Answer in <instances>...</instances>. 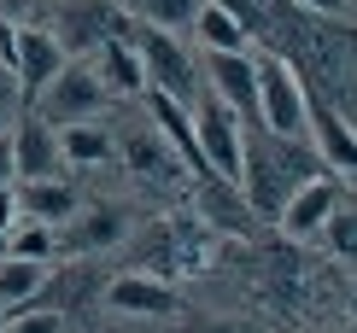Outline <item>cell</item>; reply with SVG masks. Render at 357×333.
<instances>
[{
    "instance_id": "10",
    "label": "cell",
    "mask_w": 357,
    "mask_h": 333,
    "mask_svg": "<svg viewBox=\"0 0 357 333\" xmlns=\"http://www.w3.org/2000/svg\"><path fill=\"white\" fill-rule=\"evenodd\" d=\"M12 65H18L24 88H47L59 70H65V41L53 29H18L12 36Z\"/></svg>"
},
{
    "instance_id": "16",
    "label": "cell",
    "mask_w": 357,
    "mask_h": 333,
    "mask_svg": "<svg viewBox=\"0 0 357 333\" xmlns=\"http://www.w3.org/2000/svg\"><path fill=\"white\" fill-rule=\"evenodd\" d=\"M117 158H123L135 176H146V181H158V176H176L170 141H165L158 129H129L123 141H117Z\"/></svg>"
},
{
    "instance_id": "13",
    "label": "cell",
    "mask_w": 357,
    "mask_h": 333,
    "mask_svg": "<svg viewBox=\"0 0 357 333\" xmlns=\"http://www.w3.org/2000/svg\"><path fill=\"white\" fill-rule=\"evenodd\" d=\"M123 210L117 205H88V210H77V217H70V229H65V240H59V246L65 251H106V246H117V240H123Z\"/></svg>"
},
{
    "instance_id": "24",
    "label": "cell",
    "mask_w": 357,
    "mask_h": 333,
    "mask_svg": "<svg viewBox=\"0 0 357 333\" xmlns=\"http://www.w3.org/2000/svg\"><path fill=\"white\" fill-rule=\"evenodd\" d=\"M18 176V164H12V134H0V181Z\"/></svg>"
},
{
    "instance_id": "6",
    "label": "cell",
    "mask_w": 357,
    "mask_h": 333,
    "mask_svg": "<svg viewBox=\"0 0 357 333\" xmlns=\"http://www.w3.org/2000/svg\"><path fill=\"white\" fill-rule=\"evenodd\" d=\"M340 199H346V187H340L334 176H310L305 187H293V199L281 205L275 217H281V229H287L293 240H310V234L328 229V217L340 210Z\"/></svg>"
},
{
    "instance_id": "4",
    "label": "cell",
    "mask_w": 357,
    "mask_h": 333,
    "mask_svg": "<svg viewBox=\"0 0 357 333\" xmlns=\"http://www.w3.org/2000/svg\"><path fill=\"white\" fill-rule=\"evenodd\" d=\"M193 141H199V158H205L211 176L241 181V117H234L217 94L193 105Z\"/></svg>"
},
{
    "instance_id": "28",
    "label": "cell",
    "mask_w": 357,
    "mask_h": 333,
    "mask_svg": "<svg viewBox=\"0 0 357 333\" xmlns=\"http://www.w3.org/2000/svg\"><path fill=\"white\" fill-rule=\"evenodd\" d=\"M0 310H6V304H0Z\"/></svg>"
},
{
    "instance_id": "12",
    "label": "cell",
    "mask_w": 357,
    "mask_h": 333,
    "mask_svg": "<svg viewBox=\"0 0 357 333\" xmlns=\"http://www.w3.org/2000/svg\"><path fill=\"white\" fill-rule=\"evenodd\" d=\"M18 217H36V222H70L77 217V193H70V181H59V176H29V181H18Z\"/></svg>"
},
{
    "instance_id": "23",
    "label": "cell",
    "mask_w": 357,
    "mask_h": 333,
    "mask_svg": "<svg viewBox=\"0 0 357 333\" xmlns=\"http://www.w3.org/2000/svg\"><path fill=\"white\" fill-rule=\"evenodd\" d=\"M293 6H305V12H322V18H340V12H346V0H293Z\"/></svg>"
},
{
    "instance_id": "15",
    "label": "cell",
    "mask_w": 357,
    "mask_h": 333,
    "mask_svg": "<svg viewBox=\"0 0 357 333\" xmlns=\"http://www.w3.org/2000/svg\"><path fill=\"white\" fill-rule=\"evenodd\" d=\"M65 41L70 47H100V41L117 36V12L106 0H65Z\"/></svg>"
},
{
    "instance_id": "5",
    "label": "cell",
    "mask_w": 357,
    "mask_h": 333,
    "mask_svg": "<svg viewBox=\"0 0 357 333\" xmlns=\"http://www.w3.org/2000/svg\"><path fill=\"white\" fill-rule=\"evenodd\" d=\"M100 105H106V82L88 65H65L47 88H41V117H47V123H77V117H94Z\"/></svg>"
},
{
    "instance_id": "8",
    "label": "cell",
    "mask_w": 357,
    "mask_h": 333,
    "mask_svg": "<svg viewBox=\"0 0 357 333\" xmlns=\"http://www.w3.org/2000/svg\"><path fill=\"white\" fill-rule=\"evenodd\" d=\"M305 117H310V141H317V158L328 164V170L357 176V129H351V123H346V117H340L322 94H310V88H305Z\"/></svg>"
},
{
    "instance_id": "7",
    "label": "cell",
    "mask_w": 357,
    "mask_h": 333,
    "mask_svg": "<svg viewBox=\"0 0 357 333\" xmlns=\"http://www.w3.org/2000/svg\"><path fill=\"white\" fill-rule=\"evenodd\" d=\"M205 70H211V94L229 105L241 123H264V117H258V59H246V53H211Z\"/></svg>"
},
{
    "instance_id": "25",
    "label": "cell",
    "mask_w": 357,
    "mask_h": 333,
    "mask_svg": "<svg viewBox=\"0 0 357 333\" xmlns=\"http://www.w3.org/2000/svg\"><path fill=\"white\" fill-rule=\"evenodd\" d=\"M12 210H18V199H12V193H6V187H0V234H6V229H12Z\"/></svg>"
},
{
    "instance_id": "1",
    "label": "cell",
    "mask_w": 357,
    "mask_h": 333,
    "mask_svg": "<svg viewBox=\"0 0 357 333\" xmlns=\"http://www.w3.org/2000/svg\"><path fill=\"white\" fill-rule=\"evenodd\" d=\"M317 164L322 158L310 153L305 141L252 123V129H241V181H234V187L246 193L252 210H270L275 217V210L293 199V187H305V181L317 176Z\"/></svg>"
},
{
    "instance_id": "26",
    "label": "cell",
    "mask_w": 357,
    "mask_h": 333,
    "mask_svg": "<svg viewBox=\"0 0 357 333\" xmlns=\"http://www.w3.org/2000/svg\"><path fill=\"white\" fill-rule=\"evenodd\" d=\"M193 333H252L246 322H205V327H193Z\"/></svg>"
},
{
    "instance_id": "3",
    "label": "cell",
    "mask_w": 357,
    "mask_h": 333,
    "mask_svg": "<svg viewBox=\"0 0 357 333\" xmlns=\"http://www.w3.org/2000/svg\"><path fill=\"white\" fill-rule=\"evenodd\" d=\"M135 53H141V77H146V88H158V94L193 105V65H188V53L176 47L170 29L141 24V29H135Z\"/></svg>"
},
{
    "instance_id": "14",
    "label": "cell",
    "mask_w": 357,
    "mask_h": 333,
    "mask_svg": "<svg viewBox=\"0 0 357 333\" xmlns=\"http://www.w3.org/2000/svg\"><path fill=\"white\" fill-rule=\"evenodd\" d=\"M188 29L205 41V53H246V24L222 0H199V12H193Z\"/></svg>"
},
{
    "instance_id": "21",
    "label": "cell",
    "mask_w": 357,
    "mask_h": 333,
    "mask_svg": "<svg viewBox=\"0 0 357 333\" xmlns=\"http://www.w3.org/2000/svg\"><path fill=\"white\" fill-rule=\"evenodd\" d=\"M129 6L141 12V24H158V29H188L193 12H199V0H129Z\"/></svg>"
},
{
    "instance_id": "22",
    "label": "cell",
    "mask_w": 357,
    "mask_h": 333,
    "mask_svg": "<svg viewBox=\"0 0 357 333\" xmlns=\"http://www.w3.org/2000/svg\"><path fill=\"white\" fill-rule=\"evenodd\" d=\"M0 333H65V316H53V310H29V316H12Z\"/></svg>"
},
{
    "instance_id": "11",
    "label": "cell",
    "mask_w": 357,
    "mask_h": 333,
    "mask_svg": "<svg viewBox=\"0 0 357 333\" xmlns=\"http://www.w3.org/2000/svg\"><path fill=\"white\" fill-rule=\"evenodd\" d=\"M12 164H18V176H53L59 164H65V153H59V129L47 123V117H29V123L12 129Z\"/></svg>"
},
{
    "instance_id": "2",
    "label": "cell",
    "mask_w": 357,
    "mask_h": 333,
    "mask_svg": "<svg viewBox=\"0 0 357 333\" xmlns=\"http://www.w3.org/2000/svg\"><path fill=\"white\" fill-rule=\"evenodd\" d=\"M258 117H264V129L293 134V141H305V134H310V117H305V82L293 77L281 59H258Z\"/></svg>"
},
{
    "instance_id": "18",
    "label": "cell",
    "mask_w": 357,
    "mask_h": 333,
    "mask_svg": "<svg viewBox=\"0 0 357 333\" xmlns=\"http://www.w3.org/2000/svg\"><path fill=\"white\" fill-rule=\"evenodd\" d=\"M41 286H47V263H29V257H6L0 263V304L6 310H24Z\"/></svg>"
},
{
    "instance_id": "19",
    "label": "cell",
    "mask_w": 357,
    "mask_h": 333,
    "mask_svg": "<svg viewBox=\"0 0 357 333\" xmlns=\"http://www.w3.org/2000/svg\"><path fill=\"white\" fill-rule=\"evenodd\" d=\"M100 59H106V77H100L106 88H123V94H141V88H146L135 41H129V47H123V41H117V36H112V41H100Z\"/></svg>"
},
{
    "instance_id": "20",
    "label": "cell",
    "mask_w": 357,
    "mask_h": 333,
    "mask_svg": "<svg viewBox=\"0 0 357 333\" xmlns=\"http://www.w3.org/2000/svg\"><path fill=\"white\" fill-rule=\"evenodd\" d=\"M53 251H59V234H53V222H36V217H24L18 229H6V257H29V263H47Z\"/></svg>"
},
{
    "instance_id": "9",
    "label": "cell",
    "mask_w": 357,
    "mask_h": 333,
    "mask_svg": "<svg viewBox=\"0 0 357 333\" xmlns=\"http://www.w3.org/2000/svg\"><path fill=\"white\" fill-rule=\"evenodd\" d=\"M106 310L129 316V322H165V316H176L182 304H176V293L165 281H153V275H117L106 286Z\"/></svg>"
},
{
    "instance_id": "27",
    "label": "cell",
    "mask_w": 357,
    "mask_h": 333,
    "mask_svg": "<svg viewBox=\"0 0 357 333\" xmlns=\"http://www.w3.org/2000/svg\"><path fill=\"white\" fill-rule=\"evenodd\" d=\"M0 187H6V181H0Z\"/></svg>"
},
{
    "instance_id": "17",
    "label": "cell",
    "mask_w": 357,
    "mask_h": 333,
    "mask_svg": "<svg viewBox=\"0 0 357 333\" xmlns=\"http://www.w3.org/2000/svg\"><path fill=\"white\" fill-rule=\"evenodd\" d=\"M59 153H65V164H112L117 141L94 117H77V123H59Z\"/></svg>"
}]
</instances>
